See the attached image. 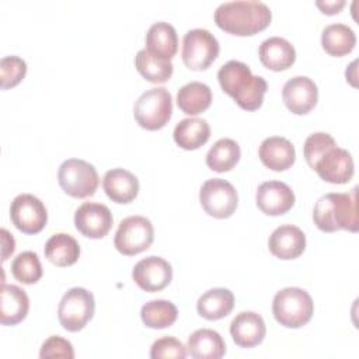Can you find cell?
I'll use <instances>...</instances> for the list:
<instances>
[{"label": "cell", "mask_w": 359, "mask_h": 359, "mask_svg": "<svg viewBox=\"0 0 359 359\" xmlns=\"http://www.w3.org/2000/svg\"><path fill=\"white\" fill-rule=\"evenodd\" d=\"M213 17L220 29L237 36H250L271 24L272 13L262 1L237 0L222 3Z\"/></svg>", "instance_id": "6da1fadb"}, {"label": "cell", "mask_w": 359, "mask_h": 359, "mask_svg": "<svg viewBox=\"0 0 359 359\" xmlns=\"http://www.w3.org/2000/svg\"><path fill=\"white\" fill-rule=\"evenodd\" d=\"M222 90L245 111H255L262 105L268 84L264 77L252 76L251 69L238 60H229L217 72Z\"/></svg>", "instance_id": "7a4b0ae2"}, {"label": "cell", "mask_w": 359, "mask_h": 359, "mask_svg": "<svg viewBox=\"0 0 359 359\" xmlns=\"http://www.w3.org/2000/svg\"><path fill=\"white\" fill-rule=\"evenodd\" d=\"M314 224L325 233L338 230L358 231V188L348 194H325L313 209Z\"/></svg>", "instance_id": "3957f363"}, {"label": "cell", "mask_w": 359, "mask_h": 359, "mask_svg": "<svg viewBox=\"0 0 359 359\" xmlns=\"http://www.w3.org/2000/svg\"><path fill=\"white\" fill-rule=\"evenodd\" d=\"M314 303L311 296L300 287H285L279 290L272 302L275 320L286 328H300L313 316Z\"/></svg>", "instance_id": "277c9868"}, {"label": "cell", "mask_w": 359, "mask_h": 359, "mask_svg": "<svg viewBox=\"0 0 359 359\" xmlns=\"http://www.w3.org/2000/svg\"><path fill=\"white\" fill-rule=\"evenodd\" d=\"M172 114V98L167 88L154 87L146 90L133 105V116L139 126L157 130L167 125Z\"/></svg>", "instance_id": "5b68a950"}, {"label": "cell", "mask_w": 359, "mask_h": 359, "mask_svg": "<svg viewBox=\"0 0 359 359\" xmlns=\"http://www.w3.org/2000/svg\"><path fill=\"white\" fill-rule=\"evenodd\" d=\"M57 181L65 194L73 198L94 195L100 184L95 167L80 158L63 161L57 171Z\"/></svg>", "instance_id": "8992f818"}, {"label": "cell", "mask_w": 359, "mask_h": 359, "mask_svg": "<svg viewBox=\"0 0 359 359\" xmlns=\"http://www.w3.org/2000/svg\"><path fill=\"white\" fill-rule=\"evenodd\" d=\"M95 302L93 293L84 287H72L60 299L57 318L66 331L77 332L93 318Z\"/></svg>", "instance_id": "52a82bcc"}, {"label": "cell", "mask_w": 359, "mask_h": 359, "mask_svg": "<svg viewBox=\"0 0 359 359\" xmlns=\"http://www.w3.org/2000/svg\"><path fill=\"white\" fill-rule=\"evenodd\" d=\"M220 50L216 36L203 28L189 29L182 39V60L191 70H206Z\"/></svg>", "instance_id": "ba28073f"}, {"label": "cell", "mask_w": 359, "mask_h": 359, "mask_svg": "<svg viewBox=\"0 0 359 359\" xmlns=\"http://www.w3.org/2000/svg\"><path fill=\"white\" fill-rule=\"evenodd\" d=\"M154 240L151 222L144 216H129L121 220L115 233V248L123 255H136L146 251Z\"/></svg>", "instance_id": "9c48e42d"}, {"label": "cell", "mask_w": 359, "mask_h": 359, "mask_svg": "<svg viewBox=\"0 0 359 359\" xmlns=\"http://www.w3.org/2000/svg\"><path fill=\"white\" fill-rule=\"evenodd\" d=\"M199 201L203 210L216 219L230 217L238 203L236 188L226 180H206L199 191Z\"/></svg>", "instance_id": "30bf717a"}, {"label": "cell", "mask_w": 359, "mask_h": 359, "mask_svg": "<svg viewBox=\"0 0 359 359\" xmlns=\"http://www.w3.org/2000/svg\"><path fill=\"white\" fill-rule=\"evenodd\" d=\"M10 217L20 231L36 234L46 226L48 212L41 199L31 194H21L10 205Z\"/></svg>", "instance_id": "8fae6325"}, {"label": "cell", "mask_w": 359, "mask_h": 359, "mask_svg": "<svg viewBox=\"0 0 359 359\" xmlns=\"http://www.w3.org/2000/svg\"><path fill=\"white\" fill-rule=\"evenodd\" d=\"M311 168L327 182L346 184L353 177V158L348 150L334 144L317 157Z\"/></svg>", "instance_id": "7c38bea8"}, {"label": "cell", "mask_w": 359, "mask_h": 359, "mask_svg": "<svg viewBox=\"0 0 359 359\" xmlns=\"http://www.w3.org/2000/svg\"><path fill=\"white\" fill-rule=\"evenodd\" d=\"M135 283L144 292H158L167 287L172 279V268L161 257L150 255L140 259L132 271Z\"/></svg>", "instance_id": "4fadbf2b"}, {"label": "cell", "mask_w": 359, "mask_h": 359, "mask_svg": "<svg viewBox=\"0 0 359 359\" xmlns=\"http://www.w3.org/2000/svg\"><path fill=\"white\" fill-rule=\"evenodd\" d=\"M112 213L108 206L98 202H84L74 213L76 229L88 238H102L112 227Z\"/></svg>", "instance_id": "5bb4252c"}, {"label": "cell", "mask_w": 359, "mask_h": 359, "mask_svg": "<svg viewBox=\"0 0 359 359\" xmlns=\"http://www.w3.org/2000/svg\"><path fill=\"white\" fill-rule=\"evenodd\" d=\"M282 98L290 112L304 115L316 107L318 101V88L311 79L296 76L285 83Z\"/></svg>", "instance_id": "9a60e30c"}, {"label": "cell", "mask_w": 359, "mask_h": 359, "mask_svg": "<svg viewBox=\"0 0 359 359\" xmlns=\"http://www.w3.org/2000/svg\"><path fill=\"white\" fill-rule=\"evenodd\" d=\"M257 206L269 216H279L289 212L294 205L292 188L282 181L262 182L255 194Z\"/></svg>", "instance_id": "2e32d148"}, {"label": "cell", "mask_w": 359, "mask_h": 359, "mask_svg": "<svg viewBox=\"0 0 359 359\" xmlns=\"http://www.w3.org/2000/svg\"><path fill=\"white\" fill-rule=\"evenodd\" d=\"M268 247L271 254L279 259H294L306 248V236L297 226L283 224L272 231Z\"/></svg>", "instance_id": "e0dca14e"}, {"label": "cell", "mask_w": 359, "mask_h": 359, "mask_svg": "<svg viewBox=\"0 0 359 359\" xmlns=\"http://www.w3.org/2000/svg\"><path fill=\"white\" fill-rule=\"evenodd\" d=\"M230 334L236 345L252 348L261 344L266 334L264 318L255 311H241L230 323Z\"/></svg>", "instance_id": "ac0fdd59"}, {"label": "cell", "mask_w": 359, "mask_h": 359, "mask_svg": "<svg viewBox=\"0 0 359 359\" xmlns=\"http://www.w3.org/2000/svg\"><path fill=\"white\" fill-rule=\"evenodd\" d=\"M262 164L273 171H285L296 160L294 146L282 136H271L262 140L258 150Z\"/></svg>", "instance_id": "d6986e66"}, {"label": "cell", "mask_w": 359, "mask_h": 359, "mask_svg": "<svg viewBox=\"0 0 359 359\" xmlns=\"http://www.w3.org/2000/svg\"><path fill=\"white\" fill-rule=\"evenodd\" d=\"M102 188L111 201L116 203H129L137 196L139 180L125 168H112L105 172Z\"/></svg>", "instance_id": "ffe728a7"}, {"label": "cell", "mask_w": 359, "mask_h": 359, "mask_svg": "<svg viewBox=\"0 0 359 359\" xmlns=\"http://www.w3.org/2000/svg\"><path fill=\"white\" fill-rule=\"evenodd\" d=\"M29 309V299L24 289L15 285L1 283L0 289V321L3 325L21 323Z\"/></svg>", "instance_id": "44dd1931"}, {"label": "cell", "mask_w": 359, "mask_h": 359, "mask_svg": "<svg viewBox=\"0 0 359 359\" xmlns=\"http://www.w3.org/2000/svg\"><path fill=\"white\" fill-rule=\"evenodd\" d=\"M258 56L266 69L280 72L289 69L294 63L296 50L285 38L271 36L259 45Z\"/></svg>", "instance_id": "7402d4cb"}, {"label": "cell", "mask_w": 359, "mask_h": 359, "mask_svg": "<svg viewBox=\"0 0 359 359\" xmlns=\"http://www.w3.org/2000/svg\"><path fill=\"white\" fill-rule=\"evenodd\" d=\"M146 50L158 59L171 60L178 50L175 28L165 21L154 22L146 34Z\"/></svg>", "instance_id": "603a6c76"}, {"label": "cell", "mask_w": 359, "mask_h": 359, "mask_svg": "<svg viewBox=\"0 0 359 359\" xmlns=\"http://www.w3.org/2000/svg\"><path fill=\"white\" fill-rule=\"evenodd\" d=\"M187 349L195 359H220L226 353V344L217 331L201 328L189 335Z\"/></svg>", "instance_id": "cb8c5ba5"}, {"label": "cell", "mask_w": 359, "mask_h": 359, "mask_svg": "<svg viewBox=\"0 0 359 359\" xmlns=\"http://www.w3.org/2000/svg\"><path fill=\"white\" fill-rule=\"evenodd\" d=\"M234 307V294L224 287H213L205 292L196 303L198 314L206 320L215 321L226 317Z\"/></svg>", "instance_id": "d4e9b609"}, {"label": "cell", "mask_w": 359, "mask_h": 359, "mask_svg": "<svg viewBox=\"0 0 359 359\" xmlns=\"http://www.w3.org/2000/svg\"><path fill=\"white\" fill-rule=\"evenodd\" d=\"M174 142L185 150H196L210 137V126L202 118H185L174 128Z\"/></svg>", "instance_id": "484cf974"}, {"label": "cell", "mask_w": 359, "mask_h": 359, "mask_svg": "<svg viewBox=\"0 0 359 359\" xmlns=\"http://www.w3.org/2000/svg\"><path fill=\"white\" fill-rule=\"evenodd\" d=\"M45 257L56 266H70L80 257V245L74 237L66 233L53 234L45 244Z\"/></svg>", "instance_id": "4316f807"}, {"label": "cell", "mask_w": 359, "mask_h": 359, "mask_svg": "<svg viewBox=\"0 0 359 359\" xmlns=\"http://www.w3.org/2000/svg\"><path fill=\"white\" fill-rule=\"evenodd\" d=\"M212 102V90L201 81H191L177 93V105L187 115H198L206 111Z\"/></svg>", "instance_id": "83f0119b"}, {"label": "cell", "mask_w": 359, "mask_h": 359, "mask_svg": "<svg viewBox=\"0 0 359 359\" xmlns=\"http://www.w3.org/2000/svg\"><path fill=\"white\" fill-rule=\"evenodd\" d=\"M355 32L345 24H330L323 29L321 45L331 56L348 55L355 48Z\"/></svg>", "instance_id": "f1b7e54d"}, {"label": "cell", "mask_w": 359, "mask_h": 359, "mask_svg": "<svg viewBox=\"0 0 359 359\" xmlns=\"http://www.w3.org/2000/svg\"><path fill=\"white\" fill-rule=\"evenodd\" d=\"M241 150L236 140L223 137L219 139L206 154V165L216 172L230 171L240 160Z\"/></svg>", "instance_id": "f546056e"}, {"label": "cell", "mask_w": 359, "mask_h": 359, "mask_svg": "<svg viewBox=\"0 0 359 359\" xmlns=\"http://www.w3.org/2000/svg\"><path fill=\"white\" fill-rule=\"evenodd\" d=\"M142 321L146 327L161 330L172 325L178 317L177 306L170 300H150L142 306Z\"/></svg>", "instance_id": "4dcf8cb0"}, {"label": "cell", "mask_w": 359, "mask_h": 359, "mask_svg": "<svg viewBox=\"0 0 359 359\" xmlns=\"http://www.w3.org/2000/svg\"><path fill=\"white\" fill-rule=\"evenodd\" d=\"M135 66L137 72L150 83H165L172 76L174 66L171 60H163L151 53H149L146 49H142L135 56Z\"/></svg>", "instance_id": "1f68e13d"}, {"label": "cell", "mask_w": 359, "mask_h": 359, "mask_svg": "<svg viewBox=\"0 0 359 359\" xmlns=\"http://www.w3.org/2000/svg\"><path fill=\"white\" fill-rule=\"evenodd\" d=\"M11 273L24 285L36 283L42 278V265L36 252L24 251L18 254L11 262Z\"/></svg>", "instance_id": "d6a6232c"}, {"label": "cell", "mask_w": 359, "mask_h": 359, "mask_svg": "<svg viewBox=\"0 0 359 359\" xmlns=\"http://www.w3.org/2000/svg\"><path fill=\"white\" fill-rule=\"evenodd\" d=\"M27 74V63L18 56H4L0 60L1 88L7 90L17 86Z\"/></svg>", "instance_id": "836d02e7"}, {"label": "cell", "mask_w": 359, "mask_h": 359, "mask_svg": "<svg viewBox=\"0 0 359 359\" xmlns=\"http://www.w3.org/2000/svg\"><path fill=\"white\" fill-rule=\"evenodd\" d=\"M187 356V348L181 341L174 337H163L153 342L150 348V358L161 359V358H177L182 359Z\"/></svg>", "instance_id": "e575fe53"}, {"label": "cell", "mask_w": 359, "mask_h": 359, "mask_svg": "<svg viewBox=\"0 0 359 359\" xmlns=\"http://www.w3.org/2000/svg\"><path fill=\"white\" fill-rule=\"evenodd\" d=\"M337 144V142L334 140V137L328 133H324V132H316V133H311L306 142H304V146H303V153H304V158L307 161V164L310 167H313L314 161L317 160V157L325 150L328 149L330 146H334Z\"/></svg>", "instance_id": "d590c367"}, {"label": "cell", "mask_w": 359, "mask_h": 359, "mask_svg": "<svg viewBox=\"0 0 359 359\" xmlns=\"http://www.w3.org/2000/svg\"><path fill=\"white\" fill-rule=\"evenodd\" d=\"M39 358L41 359H50V358H66V359H73L74 358V351L73 345L70 341L53 335L45 339V342L41 346L39 351Z\"/></svg>", "instance_id": "8d00e7d4"}, {"label": "cell", "mask_w": 359, "mask_h": 359, "mask_svg": "<svg viewBox=\"0 0 359 359\" xmlns=\"http://www.w3.org/2000/svg\"><path fill=\"white\" fill-rule=\"evenodd\" d=\"M1 245H3L1 261H6L15 250V241H14L13 236L6 229H1Z\"/></svg>", "instance_id": "74e56055"}, {"label": "cell", "mask_w": 359, "mask_h": 359, "mask_svg": "<svg viewBox=\"0 0 359 359\" xmlns=\"http://www.w3.org/2000/svg\"><path fill=\"white\" fill-rule=\"evenodd\" d=\"M317 7L324 13V14H337L341 11V8L345 6V0H334V1H317Z\"/></svg>", "instance_id": "f35d334b"}]
</instances>
